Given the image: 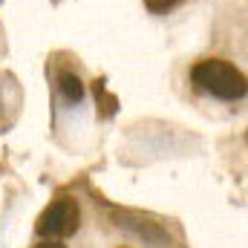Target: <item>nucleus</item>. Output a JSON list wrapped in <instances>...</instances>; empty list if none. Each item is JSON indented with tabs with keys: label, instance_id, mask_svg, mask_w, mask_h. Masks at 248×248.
Returning a JSON list of instances; mask_svg holds the SVG:
<instances>
[{
	"label": "nucleus",
	"instance_id": "4",
	"mask_svg": "<svg viewBox=\"0 0 248 248\" xmlns=\"http://www.w3.org/2000/svg\"><path fill=\"white\" fill-rule=\"evenodd\" d=\"M176 3H179V0H144V6H147L153 15H165V12H170Z\"/></svg>",
	"mask_w": 248,
	"mask_h": 248
},
{
	"label": "nucleus",
	"instance_id": "2",
	"mask_svg": "<svg viewBox=\"0 0 248 248\" xmlns=\"http://www.w3.org/2000/svg\"><path fill=\"white\" fill-rule=\"evenodd\" d=\"M78 222H81V208L75 199L69 196H61L55 199L38 219L35 231L41 237H49V240H61V237H69L78 231Z\"/></svg>",
	"mask_w": 248,
	"mask_h": 248
},
{
	"label": "nucleus",
	"instance_id": "1",
	"mask_svg": "<svg viewBox=\"0 0 248 248\" xmlns=\"http://www.w3.org/2000/svg\"><path fill=\"white\" fill-rule=\"evenodd\" d=\"M190 81L202 93H208V95H214L219 101H240L246 95V75L234 63L222 61V58L199 61L190 69Z\"/></svg>",
	"mask_w": 248,
	"mask_h": 248
},
{
	"label": "nucleus",
	"instance_id": "5",
	"mask_svg": "<svg viewBox=\"0 0 248 248\" xmlns=\"http://www.w3.org/2000/svg\"><path fill=\"white\" fill-rule=\"evenodd\" d=\"M35 248H63L61 243H52V240H46V243H38Z\"/></svg>",
	"mask_w": 248,
	"mask_h": 248
},
{
	"label": "nucleus",
	"instance_id": "3",
	"mask_svg": "<svg viewBox=\"0 0 248 248\" xmlns=\"http://www.w3.org/2000/svg\"><path fill=\"white\" fill-rule=\"evenodd\" d=\"M58 87H61V93H63L66 101H81V98H84V84H81V78L72 75V72H63L61 78H58Z\"/></svg>",
	"mask_w": 248,
	"mask_h": 248
}]
</instances>
